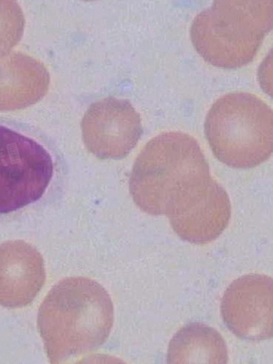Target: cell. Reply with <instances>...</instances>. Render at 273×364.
I'll return each instance as SVG.
<instances>
[{
	"mask_svg": "<svg viewBox=\"0 0 273 364\" xmlns=\"http://www.w3.org/2000/svg\"><path fill=\"white\" fill-rule=\"evenodd\" d=\"M114 323L110 296L98 282L83 277L60 281L39 310L38 326L51 363L99 348Z\"/></svg>",
	"mask_w": 273,
	"mask_h": 364,
	"instance_id": "cell-1",
	"label": "cell"
},
{
	"mask_svg": "<svg viewBox=\"0 0 273 364\" xmlns=\"http://www.w3.org/2000/svg\"><path fill=\"white\" fill-rule=\"evenodd\" d=\"M210 177L198 142L189 134L166 132L142 149L130 178V193L145 213L167 215L171 206Z\"/></svg>",
	"mask_w": 273,
	"mask_h": 364,
	"instance_id": "cell-2",
	"label": "cell"
},
{
	"mask_svg": "<svg viewBox=\"0 0 273 364\" xmlns=\"http://www.w3.org/2000/svg\"><path fill=\"white\" fill-rule=\"evenodd\" d=\"M272 1H215L195 18L193 46L209 65L237 69L250 64L272 28Z\"/></svg>",
	"mask_w": 273,
	"mask_h": 364,
	"instance_id": "cell-3",
	"label": "cell"
},
{
	"mask_svg": "<svg viewBox=\"0 0 273 364\" xmlns=\"http://www.w3.org/2000/svg\"><path fill=\"white\" fill-rule=\"evenodd\" d=\"M204 129L214 155L228 166L255 168L272 153V110L252 94L234 92L218 100L207 114Z\"/></svg>",
	"mask_w": 273,
	"mask_h": 364,
	"instance_id": "cell-4",
	"label": "cell"
},
{
	"mask_svg": "<svg viewBox=\"0 0 273 364\" xmlns=\"http://www.w3.org/2000/svg\"><path fill=\"white\" fill-rule=\"evenodd\" d=\"M53 174L52 158L42 145L0 125V215L40 200Z\"/></svg>",
	"mask_w": 273,
	"mask_h": 364,
	"instance_id": "cell-5",
	"label": "cell"
},
{
	"mask_svg": "<svg viewBox=\"0 0 273 364\" xmlns=\"http://www.w3.org/2000/svg\"><path fill=\"white\" fill-rule=\"evenodd\" d=\"M87 149L104 160H121L138 144L143 128L139 114L127 100L109 97L91 105L82 121Z\"/></svg>",
	"mask_w": 273,
	"mask_h": 364,
	"instance_id": "cell-6",
	"label": "cell"
},
{
	"mask_svg": "<svg viewBox=\"0 0 273 364\" xmlns=\"http://www.w3.org/2000/svg\"><path fill=\"white\" fill-rule=\"evenodd\" d=\"M231 203L226 191L209 177L178 199L166 216L176 234L196 245L217 240L228 228Z\"/></svg>",
	"mask_w": 273,
	"mask_h": 364,
	"instance_id": "cell-7",
	"label": "cell"
},
{
	"mask_svg": "<svg viewBox=\"0 0 273 364\" xmlns=\"http://www.w3.org/2000/svg\"><path fill=\"white\" fill-rule=\"evenodd\" d=\"M272 278L249 274L234 281L222 301L221 313L228 329L241 340L259 342L273 336Z\"/></svg>",
	"mask_w": 273,
	"mask_h": 364,
	"instance_id": "cell-8",
	"label": "cell"
},
{
	"mask_svg": "<svg viewBox=\"0 0 273 364\" xmlns=\"http://www.w3.org/2000/svg\"><path fill=\"white\" fill-rule=\"evenodd\" d=\"M46 281L44 260L40 252L23 240L0 245V306H27Z\"/></svg>",
	"mask_w": 273,
	"mask_h": 364,
	"instance_id": "cell-9",
	"label": "cell"
},
{
	"mask_svg": "<svg viewBox=\"0 0 273 364\" xmlns=\"http://www.w3.org/2000/svg\"><path fill=\"white\" fill-rule=\"evenodd\" d=\"M50 75L38 59L21 52L0 55V112L37 104L48 93Z\"/></svg>",
	"mask_w": 273,
	"mask_h": 364,
	"instance_id": "cell-10",
	"label": "cell"
},
{
	"mask_svg": "<svg viewBox=\"0 0 273 364\" xmlns=\"http://www.w3.org/2000/svg\"><path fill=\"white\" fill-rule=\"evenodd\" d=\"M168 363H228L227 344L220 332L202 323L179 329L171 341Z\"/></svg>",
	"mask_w": 273,
	"mask_h": 364,
	"instance_id": "cell-11",
	"label": "cell"
},
{
	"mask_svg": "<svg viewBox=\"0 0 273 364\" xmlns=\"http://www.w3.org/2000/svg\"><path fill=\"white\" fill-rule=\"evenodd\" d=\"M25 18L15 1H0V55L7 53L21 41Z\"/></svg>",
	"mask_w": 273,
	"mask_h": 364,
	"instance_id": "cell-12",
	"label": "cell"
}]
</instances>
